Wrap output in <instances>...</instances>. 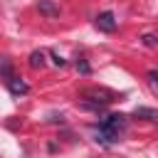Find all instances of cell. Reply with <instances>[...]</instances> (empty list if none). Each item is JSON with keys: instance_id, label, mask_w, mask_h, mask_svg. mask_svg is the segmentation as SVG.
Segmentation results:
<instances>
[{"instance_id": "277c9868", "label": "cell", "mask_w": 158, "mask_h": 158, "mask_svg": "<svg viewBox=\"0 0 158 158\" xmlns=\"http://www.w3.org/2000/svg\"><path fill=\"white\" fill-rule=\"evenodd\" d=\"M94 25H96V30H101V32H114L118 22H116L114 12H109V10H106V12H101V15L94 20Z\"/></svg>"}, {"instance_id": "8992f818", "label": "cell", "mask_w": 158, "mask_h": 158, "mask_svg": "<svg viewBox=\"0 0 158 158\" xmlns=\"http://www.w3.org/2000/svg\"><path fill=\"white\" fill-rule=\"evenodd\" d=\"M133 116L136 118H146V121H158V111L156 109H148V106H136L133 109Z\"/></svg>"}, {"instance_id": "3957f363", "label": "cell", "mask_w": 158, "mask_h": 158, "mask_svg": "<svg viewBox=\"0 0 158 158\" xmlns=\"http://www.w3.org/2000/svg\"><path fill=\"white\" fill-rule=\"evenodd\" d=\"M5 81H7V89H10L12 96H25V94L30 91V84H27L22 77H15V74H12V77H7Z\"/></svg>"}, {"instance_id": "7c38bea8", "label": "cell", "mask_w": 158, "mask_h": 158, "mask_svg": "<svg viewBox=\"0 0 158 158\" xmlns=\"http://www.w3.org/2000/svg\"><path fill=\"white\" fill-rule=\"evenodd\" d=\"M148 81H151V86L156 89V81H158V72H156V69H151V72H148Z\"/></svg>"}, {"instance_id": "ba28073f", "label": "cell", "mask_w": 158, "mask_h": 158, "mask_svg": "<svg viewBox=\"0 0 158 158\" xmlns=\"http://www.w3.org/2000/svg\"><path fill=\"white\" fill-rule=\"evenodd\" d=\"M0 77H5V79L12 77V64H10V57H5V54L0 57Z\"/></svg>"}, {"instance_id": "30bf717a", "label": "cell", "mask_w": 158, "mask_h": 158, "mask_svg": "<svg viewBox=\"0 0 158 158\" xmlns=\"http://www.w3.org/2000/svg\"><path fill=\"white\" fill-rule=\"evenodd\" d=\"M141 40H143V44H146V47H151V49H153V47L158 44V42H156V35H151V32H146V35H143Z\"/></svg>"}, {"instance_id": "5b68a950", "label": "cell", "mask_w": 158, "mask_h": 158, "mask_svg": "<svg viewBox=\"0 0 158 158\" xmlns=\"http://www.w3.org/2000/svg\"><path fill=\"white\" fill-rule=\"evenodd\" d=\"M37 10H40L44 17H49V20L59 17V7H57L52 0H40V2H37Z\"/></svg>"}, {"instance_id": "9c48e42d", "label": "cell", "mask_w": 158, "mask_h": 158, "mask_svg": "<svg viewBox=\"0 0 158 158\" xmlns=\"http://www.w3.org/2000/svg\"><path fill=\"white\" fill-rule=\"evenodd\" d=\"M77 69H79L81 74H89V72H91V67H89V62H86L84 57H79V59H77Z\"/></svg>"}, {"instance_id": "6da1fadb", "label": "cell", "mask_w": 158, "mask_h": 158, "mask_svg": "<svg viewBox=\"0 0 158 158\" xmlns=\"http://www.w3.org/2000/svg\"><path fill=\"white\" fill-rule=\"evenodd\" d=\"M126 126H128V118L123 114H111V116H106L96 126V131H99V138L96 141H101V143H116L118 136L126 131Z\"/></svg>"}, {"instance_id": "8fae6325", "label": "cell", "mask_w": 158, "mask_h": 158, "mask_svg": "<svg viewBox=\"0 0 158 158\" xmlns=\"http://www.w3.org/2000/svg\"><path fill=\"white\" fill-rule=\"evenodd\" d=\"M49 57H52V62H54V67H64V64H67V62H64V59H62V57H59L57 52H52Z\"/></svg>"}, {"instance_id": "7a4b0ae2", "label": "cell", "mask_w": 158, "mask_h": 158, "mask_svg": "<svg viewBox=\"0 0 158 158\" xmlns=\"http://www.w3.org/2000/svg\"><path fill=\"white\" fill-rule=\"evenodd\" d=\"M81 101H79V106L81 109H86V111H101L104 106H109V104H114L116 101V94H111L109 89H84L81 94Z\"/></svg>"}, {"instance_id": "52a82bcc", "label": "cell", "mask_w": 158, "mask_h": 158, "mask_svg": "<svg viewBox=\"0 0 158 158\" xmlns=\"http://www.w3.org/2000/svg\"><path fill=\"white\" fill-rule=\"evenodd\" d=\"M30 67H32V69H42V67H44V52L35 49V52L30 54Z\"/></svg>"}]
</instances>
